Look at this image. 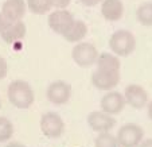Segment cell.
<instances>
[{
    "instance_id": "5b68a950",
    "label": "cell",
    "mask_w": 152,
    "mask_h": 147,
    "mask_svg": "<svg viewBox=\"0 0 152 147\" xmlns=\"http://www.w3.org/2000/svg\"><path fill=\"white\" fill-rule=\"evenodd\" d=\"M72 58L75 64L81 68H89L97 62L98 51L94 45L88 42H81L77 46L73 47Z\"/></svg>"
},
{
    "instance_id": "d6986e66",
    "label": "cell",
    "mask_w": 152,
    "mask_h": 147,
    "mask_svg": "<svg viewBox=\"0 0 152 147\" xmlns=\"http://www.w3.org/2000/svg\"><path fill=\"white\" fill-rule=\"evenodd\" d=\"M94 146L96 147H118V143L116 136L109 134V131H106V132L98 134V136L94 139Z\"/></svg>"
},
{
    "instance_id": "30bf717a",
    "label": "cell",
    "mask_w": 152,
    "mask_h": 147,
    "mask_svg": "<svg viewBox=\"0 0 152 147\" xmlns=\"http://www.w3.org/2000/svg\"><path fill=\"white\" fill-rule=\"evenodd\" d=\"M124 98H125V103L129 104L132 108L141 110L148 103V93H147V90L143 87L132 84V85H128L125 88Z\"/></svg>"
},
{
    "instance_id": "cb8c5ba5",
    "label": "cell",
    "mask_w": 152,
    "mask_h": 147,
    "mask_svg": "<svg viewBox=\"0 0 152 147\" xmlns=\"http://www.w3.org/2000/svg\"><path fill=\"white\" fill-rule=\"evenodd\" d=\"M80 1L86 7H94V6H97L98 3H101L102 0H80Z\"/></svg>"
},
{
    "instance_id": "ffe728a7",
    "label": "cell",
    "mask_w": 152,
    "mask_h": 147,
    "mask_svg": "<svg viewBox=\"0 0 152 147\" xmlns=\"http://www.w3.org/2000/svg\"><path fill=\"white\" fill-rule=\"evenodd\" d=\"M14 135V126L12 123L4 116H0V143L7 142Z\"/></svg>"
},
{
    "instance_id": "9c48e42d",
    "label": "cell",
    "mask_w": 152,
    "mask_h": 147,
    "mask_svg": "<svg viewBox=\"0 0 152 147\" xmlns=\"http://www.w3.org/2000/svg\"><path fill=\"white\" fill-rule=\"evenodd\" d=\"M125 104L126 103L124 95H121L120 92H116V90H112L101 98V110L108 115H118L124 110Z\"/></svg>"
},
{
    "instance_id": "277c9868",
    "label": "cell",
    "mask_w": 152,
    "mask_h": 147,
    "mask_svg": "<svg viewBox=\"0 0 152 147\" xmlns=\"http://www.w3.org/2000/svg\"><path fill=\"white\" fill-rule=\"evenodd\" d=\"M144 136V131L140 126L133 123H128L121 126L117 132L118 147H137Z\"/></svg>"
},
{
    "instance_id": "4316f807",
    "label": "cell",
    "mask_w": 152,
    "mask_h": 147,
    "mask_svg": "<svg viewBox=\"0 0 152 147\" xmlns=\"http://www.w3.org/2000/svg\"><path fill=\"white\" fill-rule=\"evenodd\" d=\"M148 116L149 119H152V101L148 104Z\"/></svg>"
},
{
    "instance_id": "8992f818",
    "label": "cell",
    "mask_w": 152,
    "mask_h": 147,
    "mask_svg": "<svg viewBox=\"0 0 152 147\" xmlns=\"http://www.w3.org/2000/svg\"><path fill=\"white\" fill-rule=\"evenodd\" d=\"M72 96V87L65 81H54L47 87L46 97L51 104L63 105L70 100Z\"/></svg>"
},
{
    "instance_id": "4fadbf2b",
    "label": "cell",
    "mask_w": 152,
    "mask_h": 147,
    "mask_svg": "<svg viewBox=\"0 0 152 147\" xmlns=\"http://www.w3.org/2000/svg\"><path fill=\"white\" fill-rule=\"evenodd\" d=\"M26 32H27L26 24L22 20H18V22H12L3 32H0V35H1V39L6 43L12 45L23 39L26 37Z\"/></svg>"
},
{
    "instance_id": "2e32d148",
    "label": "cell",
    "mask_w": 152,
    "mask_h": 147,
    "mask_svg": "<svg viewBox=\"0 0 152 147\" xmlns=\"http://www.w3.org/2000/svg\"><path fill=\"white\" fill-rule=\"evenodd\" d=\"M97 66L98 69L109 70V72H120V60L116 55L109 54V53H102L97 58Z\"/></svg>"
},
{
    "instance_id": "ba28073f",
    "label": "cell",
    "mask_w": 152,
    "mask_h": 147,
    "mask_svg": "<svg viewBox=\"0 0 152 147\" xmlns=\"http://www.w3.org/2000/svg\"><path fill=\"white\" fill-rule=\"evenodd\" d=\"M120 81V73L98 69L92 74V84L100 90H110Z\"/></svg>"
},
{
    "instance_id": "5bb4252c",
    "label": "cell",
    "mask_w": 152,
    "mask_h": 147,
    "mask_svg": "<svg viewBox=\"0 0 152 147\" xmlns=\"http://www.w3.org/2000/svg\"><path fill=\"white\" fill-rule=\"evenodd\" d=\"M101 14L109 22H116L123 18L124 4L121 0H104L101 4Z\"/></svg>"
},
{
    "instance_id": "8fae6325",
    "label": "cell",
    "mask_w": 152,
    "mask_h": 147,
    "mask_svg": "<svg viewBox=\"0 0 152 147\" xmlns=\"http://www.w3.org/2000/svg\"><path fill=\"white\" fill-rule=\"evenodd\" d=\"M116 119L112 115H108L105 112H98L94 111L88 116V124L96 132H106L110 131L116 126Z\"/></svg>"
},
{
    "instance_id": "9a60e30c",
    "label": "cell",
    "mask_w": 152,
    "mask_h": 147,
    "mask_svg": "<svg viewBox=\"0 0 152 147\" xmlns=\"http://www.w3.org/2000/svg\"><path fill=\"white\" fill-rule=\"evenodd\" d=\"M86 34H88V26L85 24V22H82V20H74L72 26L66 30V32L62 34V37L67 42H70V43H75V42L82 40Z\"/></svg>"
},
{
    "instance_id": "ac0fdd59",
    "label": "cell",
    "mask_w": 152,
    "mask_h": 147,
    "mask_svg": "<svg viewBox=\"0 0 152 147\" xmlns=\"http://www.w3.org/2000/svg\"><path fill=\"white\" fill-rule=\"evenodd\" d=\"M27 7L28 10L32 12V14H37V15H42V14H46L51 10V3L50 0H27Z\"/></svg>"
},
{
    "instance_id": "52a82bcc",
    "label": "cell",
    "mask_w": 152,
    "mask_h": 147,
    "mask_svg": "<svg viewBox=\"0 0 152 147\" xmlns=\"http://www.w3.org/2000/svg\"><path fill=\"white\" fill-rule=\"evenodd\" d=\"M74 20L75 19L72 12L62 8V10H57V11L51 12V14L49 15L47 23H49L50 29H51L55 34L62 35L63 32H66V30L72 26Z\"/></svg>"
},
{
    "instance_id": "6da1fadb",
    "label": "cell",
    "mask_w": 152,
    "mask_h": 147,
    "mask_svg": "<svg viewBox=\"0 0 152 147\" xmlns=\"http://www.w3.org/2000/svg\"><path fill=\"white\" fill-rule=\"evenodd\" d=\"M8 100L14 107L19 110H27L34 104L35 95L31 85L27 81L15 80L8 85Z\"/></svg>"
},
{
    "instance_id": "7a4b0ae2",
    "label": "cell",
    "mask_w": 152,
    "mask_h": 147,
    "mask_svg": "<svg viewBox=\"0 0 152 147\" xmlns=\"http://www.w3.org/2000/svg\"><path fill=\"white\" fill-rule=\"evenodd\" d=\"M109 47L116 55L126 57L132 54L136 49V39L135 35L128 30H118L113 32L109 38Z\"/></svg>"
},
{
    "instance_id": "3957f363",
    "label": "cell",
    "mask_w": 152,
    "mask_h": 147,
    "mask_svg": "<svg viewBox=\"0 0 152 147\" xmlns=\"http://www.w3.org/2000/svg\"><path fill=\"white\" fill-rule=\"evenodd\" d=\"M40 131L50 139H58L65 131V123L62 118L55 112H46L40 118Z\"/></svg>"
},
{
    "instance_id": "e0dca14e",
    "label": "cell",
    "mask_w": 152,
    "mask_h": 147,
    "mask_svg": "<svg viewBox=\"0 0 152 147\" xmlns=\"http://www.w3.org/2000/svg\"><path fill=\"white\" fill-rule=\"evenodd\" d=\"M136 18L143 26H152V3H143L136 11Z\"/></svg>"
},
{
    "instance_id": "7402d4cb",
    "label": "cell",
    "mask_w": 152,
    "mask_h": 147,
    "mask_svg": "<svg viewBox=\"0 0 152 147\" xmlns=\"http://www.w3.org/2000/svg\"><path fill=\"white\" fill-rule=\"evenodd\" d=\"M7 72H8V66H7V62L1 55H0V80H3L7 76Z\"/></svg>"
},
{
    "instance_id": "d4e9b609",
    "label": "cell",
    "mask_w": 152,
    "mask_h": 147,
    "mask_svg": "<svg viewBox=\"0 0 152 147\" xmlns=\"http://www.w3.org/2000/svg\"><path fill=\"white\" fill-rule=\"evenodd\" d=\"M141 144H139V147H152V139H147L144 142H140Z\"/></svg>"
},
{
    "instance_id": "603a6c76",
    "label": "cell",
    "mask_w": 152,
    "mask_h": 147,
    "mask_svg": "<svg viewBox=\"0 0 152 147\" xmlns=\"http://www.w3.org/2000/svg\"><path fill=\"white\" fill-rule=\"evenodd\" d=\"M11 23H12V22H10V20L7 19V18L4 16L1 12H0V32H3Z\"/></svg>"
},
{
    "instance_id": "484cf974",
    "label": "cell",
    "mask_w": 152,
    "mask_h": 147,
    "mask_svg": "<svg viewBox=\"0 0 152 147\" xmlns=\"http://www.w3.org/2000/svg\"><path fill=\"white\" fill-rule=\"evenodd\" d=\"M7 147H26V146L22 144V143H19V142H12V143L7 144Z\"/></svg>"
},
{
    "instance_id": "44dd1931",
    "label": "cell",
    "mask_w": 152,
    "mask_h": 147,
    "mask_svg": "<svg viewBox=\"0 0 152 147\" xmlns=\"http://www.w3.org/2000/svg\"><path fill=\"white\" fill-rule=\"evenodd\" d=\"M70 1H72V0H50L51 6L55 7V8H58V10L66 8V7L70 4Z\"/></svg>"
},
{
    "instance_id": "83f0119b",
    "label": "cell",
    "mask_w": 152,
    "mask_h": 147,
    "mask_svg": "<svg viewBox=\"0 0 152 147\" xmlns=\"http://www.w3.org/2000/svg\"><path fill=\"white\" fill-rule=\"evenodd\" d=\"M0 108H1V98H0Z\"/></svg>"
},
{
    "instance_id": "7c38bea8",
    "label": "cell",
    "mask_w": 152,
    "mask_h": 147,
    "mask_svg": "<svg viewBox=\"0 0 152 147\" xmlns=\"http://www.w3.org/2000/svg\"><path fill=\"white\" fill-rule=\"evenodd\" d=\"M26 1L24 0H7L1 7V14L10 20V22H18L26 14Z\"/></svg>"
}]
</instances>
